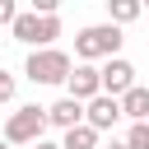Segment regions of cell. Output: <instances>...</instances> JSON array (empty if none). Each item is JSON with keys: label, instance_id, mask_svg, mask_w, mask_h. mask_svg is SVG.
Instances as JSON below:
<instances>
[{"label": "cell", "instance_id": "cell-1", "mask_svg": "<svg viewBox=\"0 0 149 149\" xmlns=\"http://www.w3.org/2000/svg\"><path fill=\"white\" fill-rule=\"evenodd\" d=\"M121 23H88L74 33V56L79 61H107V56H121Z\"/></svg>", "mask_w": 149, "mask_h": 149}, {"label": "cell", "instance_id": "cell-2", "mask_svg": "<svg viewBox=\"0 0 149 149\" xmlns=\"http://www.w3.org/2000/svg\"><path fill=\"white\" fill-rule=\"evenodd\" d=\"M23 74H28L33 84H65V74H70V56H65L61 47H33Z\"/></svg>", "mask_w": 149, "mask_h": 149}, {"label": "cell", "instance_id": "cell-3", "mask_svg": "<svg viewBox=\"0 0 149 149\" xmlns=\"http://www.w3.org/2000/svg\"><path fill=\"white\" fill-rule=\"evenodd\" d=\"M42 130H47V107H19L9 121H5V140L9 144H33V140H42Z\"/></svg>", "mask_w": 149, "mask_h": 149}, {"label": "cell", "instance_id": "cell-4", "mask_svg": "<svg viewBox=\"0 0 149 149\" xmlns=\"http://www.w3.org/2000/svg\"><path fill=\"white\" fill-rule=\"evenodd\" d=\"M84 121H88L93 130H112V126L121 121V98H112V93H93V98L84 102Z\"/></svg>", "mask_w": 149, "mask_h": 149}, {"label": "cell", "instance_id": "cell-5", "mask_svg": "<svg viewBox=\"0 0 149 149\" xmlns=\"http://www.w3.org/2000/svg\"><path fill=\"white\" fill-rule=\"evenodd\" d=\"M98 79H102V93H112V98H121L130 84H135V65L126 61V56H107V65L98 70Z\"/></svg>", "mask_w": 149, "mask_h": 149}, {"label": "cell", "instance_id": "cell-6", "mask_svg": "<svg viewBox=\"0 0 149 149\" xmlns=\"http://www.w3.org/2000/svg\"><path fill=\"white\" fill-rule=\"evenodd\" d=\"M65 88H70V98H79V102H88L93 93H102L98 65H93V61H79V65H70V74H65Z\"/></svg>", "mask_w": 149, "mask_h": 149}, {"label": "cell", "instance_id": "cell-7", "mask_svg": "<svg viewBox=\"0 0 149 149\" xmlns=\"http://www.w3.org/2000/svg\"><path fill=\"white\" fill-rule=\"evenodd\" d=\"M79 121H84V102L70 98V93L47 107V126H56V130H70V126H79Z\"/></svg>", "mask_w": 149, "mask_h": 149}, {"label": "cell", "instance_id": "cell-8", "mask_svg": "<svg viewBox=\"0 0 149 149\" xmlns=\"http://www.w3.org/2000/svg\"><path fill=\"white\" fill-rule=\"evenodd\" d=\"M121 116H130V121H149V88H144V84H130V88L121 93Z\"/></svg>", "mask_w": 149, "mask_h": 149}, {"label": "cell", "instance_id": "cell-9", "mask_svg": "<svg viewBox=\"0 0 149 149\" xmlns=\"http://www.w3.org/2000/svg\"><path fill=\"white\" fill-rule=\"evenodd\" d=\"M98 135H102V130H93L88 121H79V126H70V130H65L61 149H98Z\"/></svg>", "mask_w": 149, "mask_h": 149}, {"label": "cell", "instance_id": "cell-10", "mask_svg": "<svg viewBox=\"0 0 149 149\" xmlns=\"http://www.w3.org/2000/svg\"><path fill=\"white\" fill-rule=\"evenodd\" d=\"M9 33H14V42H28V47H37V9H28V14H14Z\"/></svg>", "mask_w": 149, "mask_h": 149}, {"label": "cell", "instance_id": "cell-11", "mask_svg": "<svg viewBox=\"0 0 149 149\" xmlns=\"http://www.w3.org/2000/svg\"><path fill=\"white\" fill-rule=\"evenodd\" d=\"M140 9H144L140 0H107V19H112V23H121V28H126V23H135V19H140Z\"/></svg>", "mask_w": 149, "mask_h": 149}, {"label": "cell", "instance_id": "cell-12", "mask_svg": "<svg viewBox=\"0 0 149 149\" xmlns=\"http://www.w3.org/2000/svg\"><path fill=\"white\" fill-rule=\"evenodd\" d=\"M61 37V19L56 14H37V47H56Z\"/></svg>", "mask_w": 149, "mask_h": 149}, {"label": "cell", "instance_id": "cell-13", "mask_svg": "<svg viewBox=\"0 0 149 149\" xmlns=\"http://www.w3.org/2000/svg\"><path fill=\"white\" fill-rule=\"evenodd\" d=\"M126 140H130V149H149V121H135Z\"/></svg>", "mask_w": 149, "mask_h": 149}, {"label": "cell", "instance_id": "cell-14", "mask_svg": "<svg viewBox=\"0 0 149 149\" xmlns=\"http://www.w3.org/2000/svg\"><path fill=\"white\" fill-rule=\"evenodd\" d=\"M14 93H19V79L9 70H0V102H14Z\"/></svg>", "mask_w": 149, "mask_h": 149}, {"label": "cell", "instance_id": "cell-15", "mask_svg": "<svg viewBox=\"0 0 149 149\" xmlns=\"http://www.w3.org/2000/svg\"><path fill=\"white\" fill-rule=\"evenodd\" d=\"M14 14H19V0H0V28H9Z\"/></svg>", "mask_w": 149, "mask_h": 149}, {"label": "cell", "instance_id": "cell-16", "mask_svg": "<svg viewBox=\"0 0 149 149\" xmlns=\"http://www.w3.org/2000/svg\"><path fill=\"white\" fill-rule=\"evenodd\" d=\"M33 9H37V14H56V9H61V0H33Z\"/></svg>", "mask_w": 149, "mask_h": 149}, {"label": "cell", "instance_id": "cell-17", "mask_svg": "<svg viewBox=\"0 0 149 149\" xmlns=\"http://www.w3.org/2000/svg\"><path fill=\"white\" fill-rule=\"evenodd\" d=\"M33 149H61V144H51V140H33Z\"/></svg>", "mask_w": 149, "mask_h": 149}, {"label": "cell", "instance_id": "cell-18", "mask_svg": "<svg viewBox=\"0 0 149 149\" xmlns=\"http://www.w3.org/2000/svg\"><path fill=\"white\" fill-rule=\"evenodd\" d=\"M107 149H130V140H112V144H107Z\"/></svg>", "mask_w": 149, "mask_h": 149}, {"label": "cell", "instance_id": "cell-19", "mask_svg": "<svg viewBox=\"0 0 149 149\" xmlns=\"http://www.w3.org/2000/svg\"><path fill=\"white\" fill-rule=\"evenodd\" d=\"M0 149H9V140H0Z\"/></svg>", "mask_w": 149, "mask_h": 149}, {"label": "cell", "instance_id": "cell-20", "mask_svg": "<svg viewBox=\"0 0 149 149\" xmlns=\"http://www.w3.org/2000/svg\"><path fill=\"white\" fill-rule=\"evenodd\" d=\"M140 5H149V0H140Z\"/></svg>", "mask_w": 149, "mask_h": 149}]
</instances>
